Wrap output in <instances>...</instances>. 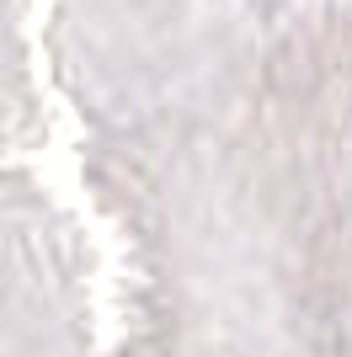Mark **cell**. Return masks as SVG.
Returning a JSON list of instances; mask_svg holds the SVG:
<instances>
[{
  "instance_id": "3957f363",
  "label": "cell",
  "mask_w": 352,
  "mask_h": 357,
  "mask_svg": "<svg viewBox=\"0 0 352 357\" xmlns=\"http://www.w3.org/2000/svg\"><path fill=\"white\" fill-rule=\"evenodd\" d=\"M0 357H102V245L38 155L0 160Z\"/></svg>"
},
{
  "instance_id": "7a4b0ae2",
  "label": "cell",
  "mask_w": 352,
  "mask_h": 357,
  "mask_svg": "<svg viewBox=\"0 0 352 357\" xmlns=\"http://www.w3.org/2000/svg\"><path fill=\"white\" fill-rule=\"evenodd\" d=\"M54 107L75 128L155 102L161 91L262 43L337 0H32Z\"/></svg>"
},
{
  "instance_id": "277c9868",
  "label": "cell",
  "mask_w": 352,
  "mask_h": 357,
  "mask_svg": "<svg viewBox=\"0 0 352 357\" xmlns=\"http://www.w3.org/2000/svg\"><path fill=\"white\" fill-rule=\"evenodd\" d=\"M54 91L38 43V6L0 0V160L38 155L54 139Z\"/></svg>"
},
{
  "instance_id": "6da1fadb",
  "label": "cell",
  "mask_w": 352,
  "mask_h": 357,
  "mask_svg": "<svg viewBox=\"0 0 352 357\" xmlns=\"http://www.w3.org/2000/svg\"><path fill=\"white\" fill-rule=\"evenodd\" d=\"M102 357H352V0L75 128Z\"/></svg>"
}]
</instances>
